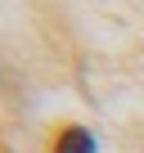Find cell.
<instances>
[{
    "label": "cell",
    "instance_id": "cell-1",
    "mask_svg": "<svg viewBox=\"0 0 144 153\" xmlns=\"http://www.w3.org/2000/svg\"><path fill=\"white\" fill-rule=\"evenodd\" d=\"M54 153H95V135L86 126H68L54 135Z\"/></svg>",
    "mask_w": 144,
    "mask_h": 153
}]
</instances>
